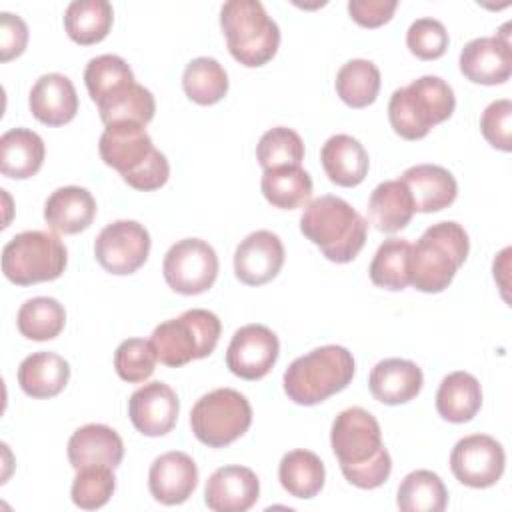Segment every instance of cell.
<instances>
[{
  "label": "cell",
  "mask_w": 512,
  "mask_h": 512,
  "mask_svg": "<svg viewBox=\"0 0 512 512\" xmlns=\"http://www.w3.org/2000/svg\"><path fill=\"white\" fill-rule=\"evenodd\" d=\"M330 444L350 484L372 490L388 480L392 458L382 444L380 424L368 410L360 406L342 410L332 422Z\"/></svg>",
  "instance_id": "6da1fadb"
},
{
  "label": "cell",
  "mask_w": 512,
  "mask_h": 512,
  "mask_svg": "<svg viewBox=\"0 0 512 512\" xmlns=\"http://www.w3.org/2000/svg\"><path fill=\"white\" fill-rule=\"evenodd\" d=\"M98 150L104 164L118 170L122 180L134 190L150 192L168 182L170 164L166 156L154 148L150 134L140 124L122 122L106 126Z\"/></svg>",
  "instance_id": "7a4b0ae2"
},
{
  "label": "cell",
  "mask_w": 512,
  "mask_h": 512,
  "mask_svg": "<svg viewBox=\"0 0 512 512\" xmlns=\"http://www.w3.org/2000/svg\"><path fill=\"white\" fill-rule=\"evenodd\" d=\"M300 232L330 262L346 264L364 248L368 222L346 200L324 194L306 204L300 216Z\"/></svg>",
  "instance_id": "3957f363"
},
{
  "label": "cell",
  "mask_w": 512,
  "mask_h": 512,
  "mask_svg": "<svg viewBox=\"0 0 512 512\" xmlns=\"http://www.w3.org/2000/svg\"><path fill=\"white\" fill-rule=\"evenodd\" d=\"M468 250V234L458 222L432 224L410 248V284L426 294L446 290L466 262Z\"/></svg>",
  "instance_id": "277c9868"
},
{
  "label": "cell",
  "mask_w": 512,
  "mask_h": 512,
  "mask_svg": "<svg viewBox=\"0 0 512 512\" xmlns=\"http://www.w3.org/2000/svg\"><path fill=\"white\" fill-rule=\"evenodd\" d=\"M352 352L338 344L310 350L284 372V392L300 406H314L344 390L354 378Z\"/></svg>",
  "instance_id": "5b68a950"
},
{
  "label": "cell",
  "mask_w": 512,
  "mask_h": 512,
  "mask_svg": "<svg viewBox=\"0 0 512 512\" xmlns=\"http://www.w3.org/2000/svg\"><path fill=\"white\" fill-rule=\"evenodd\" d=\"M456 108L454 90L440 76H420L392 92L388 118L404 140L424 138L436 124L448 120Z\"/></svg>",
  "instance_id": "8992f818"
},
{
  "label": "cell",
  "mask_w": 512,
  "mask_h": 512,
  "mask_svg": "<svg viewBox=\"0 0 512 512\" xmlns=\"http://www.w3.org/2000/svg\"><path fill=\"white\" fill-rule=\"evenodd\" d=\"M220 26L228 52L242 66H264L278 52L280 28L258 0L226 2L220 10Z\"/></svg>",
  "instance_id": "52a82bcc"
},
{
  "label": "cell",
  "mask_w": 512,
  "mask_h": 512,
  "mask_svg": "<svg viewBox=\"0 0 512 512\" xmlns=\"http://www.w3.org/2000/svg\"><path fill=\"white\" fill-rule=\"evenodd\" d=\"M220 332L222 324L214 312L192 308L178 318L158 324L152 330L150 346L160 364L180 368L190 360L210 356L218 344Z\"/></svg>",
  "instance_id": "ba28073f"
},
{
  "label": "cell",
  "mask_w": 512,
  "mask_h": 512,
  "mask_svg": "<svg viewBox=\"0 0 512 512\" xmlns=\"http://www.w3.org/2000/svg\"><path fill=\"white\" fill-rule=\"evenodd\" d=\"M66 264L68 252L64 242L46 230L20 232L2 250V272L18 286L56 280Z\"/></svg>",
  "instance_id": "9c48e42d"
},
{
  "label": "cell",
  "mask_w": 512,
  "mask_h": 512,
  "mask_svg": "<svg viewBox=\"0 0 512 512\" xmlns=\"http://www.w3.org/2000/svg\"><path fill=\"white\" fill-rule=\"evenodd\" d=\"M252 424V406L244 394L232 388H216L204 394L190 412L194 436L210 446L224 448L238 440Z\"/></svg>",
  "instance_id": "30bf717a"
},
{
  "label": "cell",
  "mask_w": 512,
  "mask_h": 512,
  "mask_svg": "<svg viewBox=\"0 0 512 512\" xmlns=\"http://www.w3.org/2000/svg\"><path fill=\"white\" fill-rule=\"evenodd\" d=\"M166 284L184 296H196L212 288L218 276V256L200 238H184L170 246L162 262Z\"/></svg>",
  "instance_id": "8fae6325"
},
{
  "label": "cell",
  "mask_w": 512,
  "mask_h": 512,
  "mask_svg": "<svg viewBox=\"0 0 512 512\" xmlns=\"http://www.w3.org/2000/svg\"><path fill=\"white\" fill-rule=\"evenodd\" d=\"M150 254V234L136 220H116L100 230L94 242L98 264L118 276L136 272Z\"/></svg>",
  "instance_id": "7c38bea8"
},
{
  "label": "cell",
  "mask_w": 512,
  "mask_h": 512,
  "mask_svg": "<svg viewBox=\"0 0 512 512\" xmlns=\"http://www.w3.org/2000/svg\"><path fill=\"white\" fill-rule=\"evenodd\" d=\"M504 464L502 444L488 434H472L458 440L450 454L452 474L470 488L494 486L504 474Z\"/></svg>",
  "instance_id": "4fadbf2b"
},
{
  "label": "cell",
  "mask_w": 512,
  "mask_h": 512,
  "mask_svg": "<svg viewBox=\"0 0 512 512\" xmlns=\"http://www.w3.org/2000/svg\"><path fill=\"white\" fill-rule=\"evenodd\" d=\"M280 354L278 336L264 324H246L238 328L226 350L228 370L244 380L264 378Z\"/></svg>",
  "instance_id": "5bb4252c"
},
{
  "label": "cell",
  "mask_w": 512,
  "mask_h": 512,
  "mask_svg": "<svg viewBox=\"0 0 512 512\" xmlns=\"http://www.w3.org/2000/svg\"><path fill=\"white\" fill-rule=\"evenodd\" d=\"M508 24L502 34L470 40L460 52V72L474 84H502L512 74V48L508 40Z\"/></svg>",
  "instance_id": "9a60e30c"
},
{
  "label": "cell",
  "mask_w": 512,
  "mask_h": 512,
  "mask_svg": "<svg viewBox=\"0 0 512 512\" xmlns=\"http://www.w3.org/2000/svg\"><path fill=\"white\" fill-rule=\"evenodd\" d=\"M284 264L282 240L270 230L248 234L234 250V274L242 284L262 286L278 276Z\"/></svg>",
  "instance_id": "2e32d148"
},
{
  "label": "cell",
  "mask_w": 512,
  "mask_h": 512,
  "mask_svg": "<svg viewBox=\"0 0 512 512\" xmlns=\"http://www.w3.org/2000/svg\"><path fill=\"white\" fill-rule=\"evenodd\" d=\"M180 402L176 392L164 382H148L132 392L128 416L134 428L144 436H164L178 420Z\"/></svg>",
  "instance_id": "e0dca14e"
},
{
  "label": "cell",
  "mask_w": 512,
  "mask_h": 512,
  "mask_svg": "<svg viewBox=\"0 0 512 512\" xmlns=\"http://www.w3.org/2000/svg\"><path fill=\"white\" fill-rule=\"evenodd\" d=\"M260 496V480L246 466H222L206 480L204 502L214 512H246Z\"/></svg>",
  "instance_id": "ac0fdd59"
},
{
  "label": "cell",
  "mask_w": 512,
  "mask_h": 512,
  "mask_svg": "<svg viewBox=\"0 0 512 512\" xmlns=\"http://www.w3.org/2000/svg\"><path fill=\"white\" fill-rule=\"evenodd\" d=\"M198 484L196 462L180 450L160 454L148 472V488L154 500L176 506L186 502Z\"/></svg>",
  "instance_id": "d6986e66"
},
{
  "label": "cell",
  "mask_w": 512,
  "mask_h": 512,
  "mask_svg": "<svg viewBox=\"0 0 512 512\" xmlns=\"http://www.w3.org/2000/svg\"><path fill=\"white\" fill-rule=\"evenodd\" d=\"M30 112L46 126L68 124L78 112V94L72 80L64 74H42L30 90Z\"/></svg>",
  "instance_id": "ffe728a7"
},
{
  "label": "cell",
  "mask_w": 512,
  "mask_h": 512,
  "mask_svg": "<svg viewBox=\"0 0 512 512\" xmlns=\"http://www.w3.org/2000/svg\"><path fill=\"white\" fill-rule=\"evenodd\" d=\"M124 458V444L118 432L104 424H86L68 440V460L74 470L86 466L116 468Z\"/></svg>",
  "instance_id": "44dd1931"
},
{
  "label": "cell",
  "mask_w": 512,
  "mask_h": 512,
  "mask_svg": "<svg viewBox=\"0 0 512 512\" xmlns=\"http://www.w3.org/2000/svg\"><path fill=\"white\" fill-rule=\"evenodd\" d=\"M422 370L404 358L380 360L368 376V388L372 396L388 406L404 404L416 398L422 390Z\"/></svg>",
  "instance_id": "7402d4cb"
},
{
  "label": "cell",
  "mask_w": 512,
  "mask_h": 512,
  "mask_svg": "<svg viewBox=\"0 0 512 512\" xmlns=\"http://www.w3.org/2000/svg\"><path fill=\"white\" fill-rule=\"evenodd\" d=\"M400 180L408 188L416 212L444 210L458 194V184L452 172L436 164H416L404 170Z\"/></svg>",
  "instance_id": "603a6c76"
},
{
  "label": "cell",
  "mask_w": 512,
  "mask_h": 512,
  "mask_svg": "<svg viewBox=\"0 0 512 512\" xmlns=\"http://www.w3.org/2000/svg\"><path fill=\"white\" fill-rule=\"evenodd\" d=\"M94 216L96 200L82 186H62L44 204V220L58 234H78L92 224Z\"/></svg>",
  "instance_id": "cb8c5ba5"
},
{
  "label": "cell",
  "mask_w": 512,
  "mask_h": 512,
  "mask_svg": "<svg viewBox=\"0 0 512 512\" xmlns=\"http://www.w3.org/2000/svg\"><path fill=\"white\" fill-rule=\"evenodd\" d=\"M320 162L328 180L344 188L358 186L366 178L370 166L364 146L348 134L330 136L320 150Z\"/></svg>",
  "instance_id": "d4e9b609"
},
{
  "label": "cell",
  "mask_w": 512,
  "mask_h": 512,
  "mask_svg": "<svg viewBox=\"0 0 512 512\" xmlns=\"http://www.w3.org/2000/svg\"><path fill=\"white\" fill-rule=\"evenodd\" d=\"M68 380L70 366L54 352H34L18 366V384L30 398H52L66 388Z\"/></svg>",
  "instance_id": "484cf974"
},
{
  "label": "cell",
  "mask_w": 512,
  "mask_h": 512,
  "mask_svg": "<svg viewBox=\"0 0 512 512\" xmlns=\"http://www.w3.org/2000/svg\"><path fill=\"white\" fill-rule=\"evenodd\" d=\"M414 202L402 180L380 182L368 198V218L376 230L394 234L414 216Z\"/></svg>",
  "instance_id": "4316f807"
},
{
  "label": "cell",
  "mask_w": 512,
  "mask_h": 512,
  "mask_svg": "<svg viewBox=\"0 0 512 512\" xmlns=\"http://www.w3.org/2000/svg\"><path fill=\"white\" fill-rule=\"evenodd\" d=\"M44 140L30 128H12L0 138V170L8 178L34 176L44 162Z\"/></svg>",
  "instance_id": "83f0119b"
},
{
  "label": "cell",
  "mask_w": 512,
  "mask_h": 512,
  "mask_svg": "<svg viewBox=\"0 0 512 512\" xmlns=\"http://www.w3.org/2000/svg\"><path fill=\"white\" fill-rule=\"evenodd\" d=\"M482 406V388L468 372H452L442 378L436 392L438 414L454 424L472 420Z\"/></svg>",
  "instance_id": "f1b7e54d"
},
{
  "label": "cell",
  "mask_w": 512,
  "mask_h": 512,
  "mask_svg": "<svg viewBox=\"0 0 512 512\" xmlns=\"http://www.w3.org/2000/svg\"><path fill=\"white\" fill-rule=\"evenodd\" d=\"M114 20L112 4L106 0H74L64 12V28L72 42L90 46L102 42Z\"/></svg>",
  "instance_id": "f546056e"
},
{
  "label": "cell",
  "mask_w": 512,
  "mask_h": 512,
  "mask_svg": "<svg viewBox=\"0 0 512 512\" xmlns=\"http://www.w3.org/2000/svg\"><path fill=\"white\" fill-rule=\"evenodd\" d=\"M98 112L104 126L122 122L146 126L154 118L156 102L148 88L130 82L108 94L102 102H98Z\"/></svg>",
  "instance_id": "4dcf8cb0"
},
{
  "label": "cell",
  "mask_w": 512,
  "mask_h": 512,
  "mask_svg": "<svg viewBox=\"0 0 512 512\" xmlns=\"http://www.w3.org/2000/svg\"><path fill=\"white\" fill-rule=\"evenodd\" d=\"M278 478L282 488L294 498H314L326 480V470L322 460L310 450L286 452L278 466Z\"/></svg>",
  "instance_id": "1f68e13d"
},
{
  "label": "cell",
  "mask_w": 512,
  "mask_h": 512,
  "mask_svg": "<svg viewBox=\"0 0 512 512\" xmlns=\"http://www.w3.org/2000/svg\"><path fill=\"white\" fill-rule=\"evenodd\" d=\"M260 188L274 208L294 210L310 200L312 178L300 166H280L264 170Z\"/></svg>",
  "instance_id": "d6a6232c"
},
{
  "label": "cell",
  "mask_w": 512,
  "mask_h": 512,
  "mask_svg": "<svg viewBox=\"0 0 512 512\" xmlns=\"http://www.w3.org/2000/svg\"><path fill=\"white\" fill-rule=\"evenodd\" d=\"M396 504L402 512H442L448 504V490L432 470H414L398 486Z\"/></svg>",
  "instance_id": "836d02e7"
},
{
  "label": "cell",
  "mask_w": 512,
  "mask_h": 512,
  "mask_svg": "<svg viewBox=\"0 0 512 512\" xmlns=\"http://www.w3.org/2000/svg\"><path fill=\"white\" fill-rule=\"evenodd\" d=\"M182 88L192 102L200 106H212L226 96L228 74L218 60L200 56L186 64L182 74Z\"/></svg>",
  "instance_id": "e575fe53"
},
{
  "label": "cell",
  "mask_w": 512,
  "mask_h": 512,
  "mask_svg": "<svg viewBox=\"0 0 512 512\" xmlns=\"http://www.w3.org/2000/svg\"><path fill=\"white\" fill-rule=\"evenodd\" d=\"M66 324V310L56 298L36 296L26 300L16 316L18 332L36 342L56 338Z\"/></svg>",
  "instance_id": "d590c367"
},
{
  "label": "cell",
  "mask_w": 512,
  "mask_h": 512,
  "mask_svg": "<svg viewBox=\"0 0 512 512\" xmlns=\"http://www.w3.org/2000/svg\"><path fill=\"white\" fill-rule=\"evenodd\" d=\"M410 248L412 244L406 238H388L384 240L368 268L372 284L386 290H404L410 284Z\"/></svg>",
  "instance_id": "8d00e7d4"
},
{
  "label": "cell",
  "mask_w": 512,
  "mask_h": 512,
  "mask_svg": "<svg viewBox=\"0 0 512 512\" xmlns=\"http://www.w3.org/2000/svg\"><path fill=\"white\" fill-rule=\"evenodd\" d=\"M380 90V70L374 62L356 58L346 62L336 74V92L350 108L370 106Z\"/></svg>",
  "instance_id": "74e56055"
},
{
  "label": "cell",
  "mask_w": 512,
  "mask_h": 512,
  "mask_svg": "<svg viewBox=\"0 0 512 512\" xmlns=\"http://www.w3.org/2000/svg\"><path fill=\"white\" fill-rule=\"evenodd\" d=\"M256 160L264 170L280 166H300V162L304 160V142L292 128H270L256 144Z\"/></svg>",
  "instance_id": "f35d334b"
},
{
  "label": "cell",
  "mask_w": 512,
  "mask_h": 512,
  "mask_svg": "<svg viewBox=\"0 0 512 512\" xmlns=\"http://www.w3.org/2000/svg\"><path fill=\"white\" fill-rule=\"evenodd\" d=\"M84 82L90 98L98 104L114 90L134 82V74L124 58L116 54H102L86 64Z\"/></svg>",
  "instance_id": "ab89813d"
},
{
  "label": "cell",
  "mask_w": 512,
  "mask_h": 512,
  "mask_svg": "<svg viewBox=\"0 0 512 512\" xmlns=\"http://www.w3.org/2000/svg\"><path fill=\"white\" fill-rule=\"evenodd\" d=\"M114 468L106 466H86L76 470V478L72 482V502L82 510H98L102 508L116 488Z\"/></svg>",
  "instance_id": "60d3db41"
},
{
  "label": "cell",
  "mask_w": 512,
  "mask_h": 512,
  "mask_svg": "<svg viewBox=\"0 0 512 512\" xmlns=\"http://www.w3.org/2000/svg\"><path fill=\"white\" fill-rule=\"evenodd\" d=\"M156 354L150 346V340L128 338L114 352L116 374L130 384H140L154 374Z\"/></svg>",
  "instance_id": "b9f144b4"
},
{
  "label": "cell",
  "mask_w": 512,
  "mask_h": 512,
  "mask_svg": "<svg viewBox=\"0 0 512 512\" xmlns=\"http://www.w3.org/2000/svg\"><path fill=\"white\" fill-rule=\"evenodd\" d=\"M406 46L420 60H436L448 48V32L436 18H418L406 32Z\"/></svg>",
  "instance_id": "7bdbcfd3"
},
{
  "label": "cell",
  "mask_w": 512,
  "mask_h": 512,
  "mask_svg": "<svg viewBox=\"0 0 512 512\" xmlns=\"http://www.w3.org/2000/svg\"><path fill=\"white\" fill-rule=\"evenodd\" d=\"M512 102L508 98L494 100L486 106L480 118L482 136L488 140L490 146L510 152L512 150Z\"/></svg>",
  "instance_id": "ee69618b"
},
{
  "label": "cell",
  "mask_w": 512,
  "mask_h": 512,
  "mask_svg": "<svg viewBox=\"0 0 512 512\" xmlns=\"http://www.w3.org/2000/svg\"><path fill=\"white\" fill-rule=\"evenodd\" d=\"M28 44V26L20 16L0 14V60L8 62L24 52Z\"/></svg>",
  "instance_id": "f6af8a7d"
},
{
  "label": "cell",
  "mask_w": 512,
  "mask_h": 512,
  "mask_svg": "<svg viewBox=\"0 0 512 512\" xmlns=\"http://www.w3.org/2000/svg\"><path fill=\"white\" fill-rule=\"evenodd\" d=\"M398 8L396 0H350L348 14L350 18L364 28H378L386 24L394 10Z\"/></svg>",
  "instance_id": "bcb514c9"
}]
</instances>
